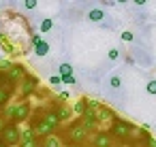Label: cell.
I'll list each match as a JSON object with an SVG mask.
<instances>
[{
    "label": "cell",
    "instance_id": "16",
    "mask_svg": "<svg viewBox=\"0 0 156 147\" xmlns=\"http://www.w3.org/2000/svg\"><path fill=\"white\" fill-rule=\"evenodd\" d=\"M88 19H90V22H103V19H105V13H103L101 9H92V11L88 13Z\"/></svg>",
    "mask_w": 156,
    "mask_h": 147
},
{
    "label": "cell",
    "instance_id": "23",
    "mask_svg": "<svg viewBox=\"0 0 156 147\" xmlns=\"http://www.w3.org/2000/svg\"><path fill=\"white\" fill-rule=\"evenodd\" d=\"M120 58V51L118 49H109V60H118Z\"/></svg>",
    "mask_w": 156,
    "mask_h": 147
},
{
    "label": "cell",
    "instance_id": "26",
    "mask_svg": "<svg viewBox=\"0 0 156 147\" xmlns=\"http://www.w3.org/2000/svg\"><path fill=\"white\" fill-rule=\"evenodd\" d=\"M62 79V83H75V77L73 75H66V77H60Z\"/></svg>",
    "mask_w": 156,
    "mask_h": 147
},
{
    "label": "cell",
    "instance_id": "2",
    "mask_svg": "<svg viewBox=\"0 0 156 147\" xmlns=\"http://www.w3.org/2000/svg\"><path fill=\"white\" fill-rule=\"evenodd\" d=\"M28 115H30V104H28V102H22V104H15V107H9V109H7V117H9L13 124L24 121Z\"/></svg>",
    "mask_w": 156,
    "mask_h": 147
},
{
    "label": "cell",
    "instance_id": "20",
    "mask_svg": "<svg viewBox=\"0 0 156 147\" xmlns=\"http://www.w3.org/2000/svg\"><path fill=\"white\" fill-rule=\"evenodd\" d=\"M11 68H13V64L9 60H0V73H9Z\"/></svg>",
    "mask_w": 156,
    "mask_h": 147
},
{
    "label": "cell",
    "instance_id": "17",
    "mask_svg": "<svg viewBox=\"0 0 156 147\" xmlns=\"http://www.w3.org/2000/svg\"><path fill=\"white\" fill-rule=\"evenodd\" d=\"M86 107H88V100H86V98H79V100L75 102V107H73V111H75V113H79V115H83V111H86Z\"/></svg>",
    "mask_w": 156,
    "mask_h": 147
},
{
    "label": "cell",
    "instance_id": "12",
    "mask_svg": "<svg viewBox=\"0 0 156 147\" xmlns=\"http://www.w3.org/2000/svg\"><path fill=\"white\" fill-rule=\"evenodd\" d=\"M34 53H37L39 58H43V56H47V53H49V45H47V43H45V41L41 39V41H39V43L34 45Z\"/></svg>",
    "mask_w": 156,
    "mask_h": 147
},
{
    "label": "cell",
    "instance_id": "30",
    "mask_svg": "<svg viewBox=\"0 0 156 147\" xmlns=\"http://www.w3.org/2000/svg\"><path fill=\"white\" fill-rule=\"evenodd\" d=\"M2 128H5V119L0 117V132H2Z\"/></svg>",
    "mask_w": 156,
    "mask_h": 147
},
{
    "label": "cell",
    "instance_id": "21",
    "mask_svg": "<svg viewBox=\"0 0 156 147\" xmlns=\"http://www.w3.org/2000/svg\"><path fill=\"white\" fill-rule=\"evenodd\" d=\"M145 92H147V94H156V79H150V81H147Z\"/></svg>",
    "mask_w": 156,
    "mask_h": 147
},
{
    "label": "cell",
    "instance_id": "27",
    "mask_svg": "<svg viewBox=\"0 0 156 147\" xmlns=\"http://www.w3.org/2000/svg\"><path fill=\"white\" fill-rule=\"evenodd\" d=\"M24 7H26V9H34V7H37V0H26Z\"/></svg>",
    "mask_w": 156,
    "mask_h": 147
},
{
    "label": "cell",
    "instance_id": "29",
    "mask_svg": "<svg viewBox=\"0 0 156 147\" xmlns=\"http://www.w3.org/2000/svg\"><path fill=\"white\" fill-rule=\"evenodd\" d=\"M39 41H41V36H39V34H34V36H32V45H37Z\"/></svg>",
    "mask_w": 156,
    "mask_h": 147
},
{
    "label": "cell",
    "instance_id": "7",
    "mask_svg": "<svg viewBox=\"0 0 156 147\" xmlns=\"http://www.w3.org/2000/svg\"><path fill=\"white\" fill-rule=\"evenodd\" d=\"M7 79H9V83H15L20 79H26V68L22 64H13V68L7 73Z\"/></svg>",
    "mask_w": 156,
    "mask_h": 147
},
{
    "label": "cell",
    "instance_id": "11",
    "mask_svg": "<svg viewBox=\"0 0 156 147\" xmlns=\"http://www.w3.org/2000/svg\"><path fill=\"white\" fill-rule=\"evenodd\" d=\"M54 113L58 115V119H60V121H66V119H71V115H73V111H71L69 107H56V109H54Z\"/></svg>",
    "mask_w": 156,
    "mask_h": 147
},
{
    "label": "cell",
    "instance_id": "10",
    "mask_svg": "<svg viewBox=\"0 0 156 147\" xmlns=\"http://www.w3.org/2000/svg\"><path fill=\"white\" fill-rule=\"evenodd\" d=\"M107 119H115L113 111H109L105 107H96V121H107Z\"/></svg>",
    "mask_w": 156,
    "mask_h": 147
},
{
    "label": "cell",
    "instance_id": "13",
    "mask_svg": "<svg viewBox=\"0 0 156 147\" xmlns=\"http://www.w3.org/2000/svg\"><path fill=\"white\" fill-rule=\"evenodd\" d=\"M43 121H45V124H49L54 130H56V128H58V124H60V119H58V115H56L54 111H47V113H45V117H43Z\"/></svg>",
    "mask_w": 156,
    "mask_h": 147
},
{
    "label": "cell",
    "instance_id": "4",
    "mask_svg": "<svg viewBox=\"0 0 156 147\" xmlns=\"http://www.w3.org/2000/svg\"><path fill=\"white\" fill-rule=\"evenodd\" d=\"M111 132H113L118 138H126V136H128V132H130V124H128V121H124V119H113Z\"/></svg>",
    "mask_w": 156,
    "mask_h": 147
},
{
    "label": "cell",
    "instance_id": "25",
    "mask_svg": "<svg viewBox=\"0 0 156 147\" xmlns=\"http://www.w3.org/2000/svg\"><path fill=\"white\" fill-rule=\"evenodd\" d=\"M109 83H111V87H120V85H122L120 77H111V81H109Z\"/></svg>",
    "mask_w": 156,
    "mask_h": 147
},
{
    "label": "cell",
    "instance_id": "9",
    "mask_svg": "<svg viewBox=\"0 0 156 147\" xmlns=\"http://www.w3.org/2000/svg\"><path fill=\"white\" fill-rule=\"evenodd\" d=\"M94 147H111V136L107 132H98L94 136Z\"/></svg>",
    "mask_w": 156,
    "mask_h": 147
},
{
    "label": "cell",
    "instance_id": "18",
    "mask_svg": "<svg viewBox=\"0 0 156 147\" xmlns=\"http://www.w3.org/2000/svg\"><path fill=\"white\" fill-rule=\"evenodd\" d=\"M66 75H73V66L71 64H60V77H66Z\"/></svg>",
    "mask_w": 156,
    "mask_h": 147
},
{
    "label": "cell",
    "instance_id": "5",
    "mask_svg": "<svg viewBox=\"0 0 156 147\" xmlns=\"http://www.w3.org/2000/svg\"><path fill=\"white\" fill-rule=\"evenodd\" d=\"M20 145H22V147H39L32 128H26L24 132H20Z\"/></svg>",
    "mask_w": 156,
    "mask_h": 147
},
{
    "label": "cell",
    "instance_id": "3",
    "mask_svg": "<svg viewBox=\"0 0 156 147\" xmlns=\"http://www.w3.org/2000/svg\"><path fill=\"white\" fill-rule=\"evenodd\" d=\"M69 136H71L73 143H86L88 132H86V128H83L81 124H73V126L69 128Z\"/></svg>",
    "mask_w": 156,
    "mask_h": 147
},
{
    "label": "cell",
    "instance_id": "15",
    "mask_svg": "<svg viewBox=\"0 0 156 147\" xmlns=\"http://www.w3.org/2000/svg\"><path fill=\"white\" fill-rule=\"evenodd\" d=\"M9 96H11V85H0V107L7 104Z\"/></svg>",
    "mask_w": 156,
    "mask_h": 147
},
{
    "label": "cell",
    "instance_id": "19",
    "mask_svg": "<svg viewBox=\"0 0 156 147\" xmlns=\"http://www.w3.org/2000/svg\"><path fill=\"white\" fill-rule=\"evenodd\" d=\"M51 28H54V22L51 19H43L41 22V32H49Z\"/></svg>",
    "mask_w": 156,
    "mask_h": 147
},
{
    "label": "cell",
    "instance_id": "22",
    "mask_svg": "<svg viewBox=\"0 0 156 147\" xmlns=\"http://www.w3.org/2000/svg\"><path fill=\"white\" fill-rule=\"evenodd\" d=\"M122 41H124V43H130V41H133V32H130V30L122 32Z\"/></svg>",
    "mask_w": 156,
    "mask_h": 147
},
{
    "label": "cell",
    "instance_id": "24",
    "mask_svg": "<svg viewBox=\"0 0 156 147\" xmlns=\"http://www.w3.org/2000/svg\"><path fill=\"white\" fill-rule=\"evenodd\" d=\"M49 83H51V85H60V83H62V79H60V75H54V77L49 79Z\"/></svg>",
    "mask_w": 156,
    "mask_h": 147
},
{
    "label": "cell",
    "instance_id": "8",
    "mask_svg": "<svg viewBox=\"0 0 156 147\" xmlns=\"http://www.w3.org/2000/svg\"><path fill=\"white\" fill-rule=\"evenodd\" d=\"M37 83H39V79H37V77H30V75H26V79H24V85H22V94H24V96H30V94L34 92Z\"/></svg>",
    "mask_w": 156,
    "mask_h": 147
},
{
    "label": "cell",
    "instance_id": "14",
    "mask_svg": "<svg viewBox=\"0 0 156 147\" xmlns=\"http://www.w3.org/2000/svg\"><path fill=\"white\" fill-rule=\"evenodd\" d=\"M43 147H64V143L58 138V136H45V143H43Z\"/></svg>",
    "mask_w": 156,
    "mask_h": 147
},
{
    "label": "cell",
    "instance_id": "1",
    "mask_svg": "<svg viewBox=\"0 0 156 147\" xmlns=\"http://www.w3.org/2000/svg\"><path fill=\"white\" fill-rule=\"evenodd\" d=\"M0 141L5 143V147H15V145H20V128H17V124H13V121L5 124L2 132H0Z\"/></svg>",
    "mask_w": 156,
    "mask_h": 147
},
{
    "label": "cell",
    "instance_id": "6",
    "mask_svg": "<svg viewBox=\"0 0 156 147\" xmlns=\"http://www.w3.org/2000/svg\"><path fill=\"white\" fill-rule=\"evenodd\" d=\"M32 132H34V136H51V132H54V128L49 126V124H45L43 119H39V121H34L32 126Z\"/></svg>",
    "mask_w": 156,
    "mask_h": 147
},
{
    "label": "cell",
    "instance_id": "28",
    "mask_svg": "<svg viewBox=\"0 0 156 147\" xmlns=\"http://www.w3.org/2000/svg\"><path fill=\"white\" fill-rule=\"evenodd\" d=\"M145 145H147V147H156V141H154L152 136H147V143H145Z\"/></svg>",
    "mask_w": 156,
    "mask_h": 147
}]
</instances>
